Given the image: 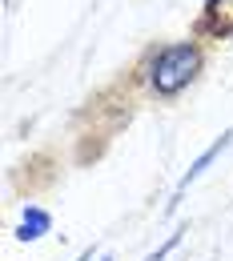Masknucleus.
Here are the masks:
<instances>
[{
  "label": "nucleus",
  "mask_w": 233,
  "mask_h": 261,
  "mask_svg": "<svg viewBox=\"0 0 233 261\" xmlns=\"http://www.w3.org/2000/svg\"><path fill=\"white\" fill-rule=\"evenodd\" d=\"M197 72H201V48L193 40H177V44H165L149 61V85L157 97H177Z\"/></svg>",
  "instance_id": "obj_1"
},
{
  "label": "nucleus",
  "mask_w": 233,
  "mask_h": 261,
  "mask_svg": "<svg viewBox=\"0 0 233 261\" xmlns=\"http://www.w3.org/2000/svg\"><path fill=\"white\" fill-rule=\"evenodd\" d=\"M229 141H233V129H225V133H221V137H217V141H213V145H209V149H205V153L197 157V161L189 165V173L181 177V185H177V193H173V201H169V209H177V201H181V193H185V189H189V185L197 181L201 173L209 169V161H213V157H217L221 149H229Z\"/></svg>",
  "instance_id": "obj_2"
},
{
  "label": "nucleus",
  "mask_w": 233,
  "mask_h": 261,
  "mask_svg": "<svg viewBox=\"0 0 233 261\" xmlns=\"http://www.w3.org/2000/svg\"><path fill=\"white\" fill-rule=\"evenodd\" d=\"M205 29L233 36V0H209L205 4Z\"/></svg>",
  "instance_id": "obj_3"
},
{
  "label": "nucleus",
  "mask_w": 233,
  "mask_h": 261,
  "mask_svg": "<svg viewBox=\"0 0 233 261\" xmlns=\"http://www.w3.org/2000/svg\"><path fill=\"white\" fill-rule=\"evenodd\" d=\"M48 225H53V217H48L44 209L29 205V209H24V221H20V229H16V237H20V241H36V237L48 233Z\"/></svg>",
  "instance_id": "obj_4"
},
{
  "label": "nucleus",
  "mask_w": 233,
  "mask_h": 261,
  "mask_svg": "<svg viewBox=\"0 0 233 261\" xmlns=\"http://www.w3.org/2000/svg\"><path fill=\"white\" fill-rule=\"evenodd\" d=\"M177 241H181V233H169V241H165V245H161V249H157V253H149V257H145V261H165L169 253L177 249Z\"/></svg>",
  "instance_id": "obj_5"
}]
</instances>
